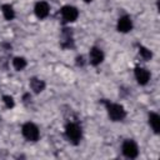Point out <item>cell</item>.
<instances>
[{
    "label": "cell",
    "mask_w": 160,
    "mask_h": 160,
    "mask_svg": "<svg viewBox=\"0 0 160 160\" xmlns=\"http://www.w3.org/2000/svg\"><path fill=\"white\" fill-rule=\"evenodd\" d=\"M105 105H106L108 115L112 121H120L125 118L126 112H125V109H124L122 105L112 104V102H109V101H105Z\"/></svg>",
    "instance_id": "obj_1"
},
{
    "label": "cell",
    "mask_w": 160,
    "mask_h": 160,
    "mask_svg": "<svg viewBox=\"0 0 160 160\" xmlns=\"http://www.w3.org/2000/svg\"><path fill=\"white\" fill-rule=\"evenodd\" d=\"M21 132H22V136L29 141H36L39 139V136H40L38 126L35 124H32V122L24 124L22 128H21Z\"/></svg>",
    "instance_id": "obj_2"
},
{
    "label": "cell",
    "mask_w": 160,
    "mask_h": 160,
    "mask_svg": "<svg viewBox=\"0 0 160 160\" xmlns=\"http://www.w3.org/2000/svg\"><path fill=\"white\" fill-rule=\"evenodd\" d=\"M65 134H66V138L69 139V141H71L72 144H78L81 139V129L79 128L78 124H74V122H70L66 125Z\"/></svg>",
    "instance_id": "obj_3"
},
{
    "label": "cell",
    "mask_w": 160,
    "mask_h": 160,
    "mask_svg": "<svg viewBox=\"0 0 160 160\" xmlns=\"http://www.w3.org/2000/svg\"><path fill=\"white\" fill-rule=\"evenodd\" d=\"M121 150H122V154L129 159H135L139 155V148L136 142L132 140H125L122 142Z\"/></svg>",
    "instance_id": "obj_4"
},
{
    "label": "cell",
    "mask_w": 160,
    "mask_h": 160,
    "mask_svg": "<svg viewBox=\"0 0 160 160\" xmlns=\"http://www.w3.org/2000/svg\"><path fill=\"white\" fill-rule=\"evenodd\" d=\"M60 12H61V18H62V20H64L65 22H72V21H75V20L78 19V16H79L78 9L74 8V6H70V5L64 6V8L60 10Z\"/></svg>",
    "instance_id": "obj_5"
},
{
    "label": "cell",
    "mask_w": 160,
    "mask_h": 160,
    "mask_svg": "<svg viewBox=\"0 0 160 160\" xmlns=\"http://www.w3.org/2000/svg\"><path fill=\"white\" fill-rule=\"evenodd\" d=\"M89 60H90V64L96 66V65H100L104 60V52L101 49L99 48H91L90 49V52H89Z\"/></svg>",
    "instance_id": "obj_6"
},
{
    "label": "cell",
    "mask_w": 160,
    "mask_h": 160,
    "mask_svg": "<svg viewBox=\"0 0 160 160\" xmlns=\"http://www.w3.org/2000/svg\"><path fill=\"white\" fill-rule=\"evenodd\" d=\"M116 26H118V31H120V32H129L132 29V21H131V19L129 16L125 15V16L119 18Z\"/></svg>",
    "instance_id": "obj_7"
},
{
    "label": "cell",
    "mask_w": 160,
    "mask_h": 160,
    "mask_svg": "<svg viewBox=\"0 0 160 160\" xmlns=\"http://www.w3.org/2000/svg\"><path fill=\"white\" fill-rule=\"evenodd\" d=\"M34 10H35V14H36L38 18L44 19V18H46V16L49 15V12H50V6H49V4L45 2V1H39V2H36Z\"/></svg>",
    "instance_id": "obj_8"
},
{
    "label": "cell",
    "mask_w": 160,
    "mask_h": 160,
    "mask_svg": "<svg viewBox=\"0 0 160 160\" xmlns=\"http://www.w3.org/2000/svg\"><path fill=\"white\" fill-rule=\"evenodd\" d=\"M135 78L140 85H145L150 80V72L144 68H136L135 69Z\"/></svg>",
    "instance_id": "obj_9"
},
{
    "label": "cell",
    "mask_w": 160,
    "mask_h": 160,
    "mask_svg": "<svg viewBox=\"0 0 160 160\" xmlns=\"http://www.w3.org/2000/svg\"><path fill=\"white\" fill-rule=\"evenodd\" d=\"M30 88H31V90L34 92L39 94L45 89V82L42 80L38 79V78H31L30 79Z\"/></svg>",
    "instance_id": "obj_10"
},
{
    "label": "cell",
    "mask_w": 160,
    "mask_h": 160,
    "mask_svg": "<svg viewBox=\"0 0 160 160\" xmlns=\"http://www.w3.org/2000/svg\"><path fill=\"white\" fill-rule=\"evenodd\" d=\"M149 124L151 126V129L154 130V132H159L160 130V116L156 112H151L149 114Z\"/></svg>",
    "instance_id": "obj_11"
},
{
    "label": "cell",
    "mask_w": 160,
    "mask_h": 160,
    "mask_svg": "<svg viewBox=\"0 0 160 160\" xmlns=\"http://www.w3.org/2000/svg\"><path fill=\"white\" fill-rule=\"evenodd\" d=\"M1 11H2V15H4V18H5L6 20H12V19L15 18V11H14L12 6L9 5V4L2 5V6H1Z\"/></svg>",
    "instance_id": "obj_12"
},
{
    "label": "cell",
    "mask_w": 160,
    "mask_h": 160,
    "mask_svg": "<svg viewBox=\"0 0 160 160\" xmlns=\"http://www.w3.org/2000/svg\"><path fill=\"white\" fill-rule=\"evenodd\" d=\"M12 66H14L15 70L21 71L22 69L26 68V60H25L24 58H21V56H16V58H14V60H12Z\"/></svg>",
    "instance_id": "obj_13"
},
{
    "label": "cell",
    "mask_w": 160,
    "mask_h": 160,
    "mask_svg": "<svg viewBox=\"0 0 160 160\" xmlns=\"http://www.w3.org/2000/svg\"><path fill=\"white\" fill-rule=\"evenodd\" d=\"M139 54H140V56H141L142 59H145V60H149V59H151V56H152L151 51H150L149 49L144 48V46H139Z\"/></svg>",
    "instance_id": "obj_14"
},
{
    "label": "cell",
    "mask_w": 160,
    "mask_h": 160,
    "mask_svg": "<svg viewBox=\"0 0 160 160\" xmlns=\"http://www.w3.org/2000/svg\"><path fill=\"white\" fill-rule=\"evenodd\" d=\"M2 100H4V104H5V106L6 108H12L14 106V99L10 96V95H5L4 98H2Z\"/></svg>",
    "instance_id": "obj_15"
},
{
    "label": "cell",
    "mask_w": 160,
    "mask_h": 160,
    "mask_svg": "<svg viewBox=\"0 0 160 160\" xmlns=\"http://www.w3.org/2000/svg\"><path fill=\"white\" fill-rule=\"evenodd\" d=\"M84 1H85V2H90L91 0H84Z\"/></svg>",
    "instance_id": "obj_16"
}]
</instances>
